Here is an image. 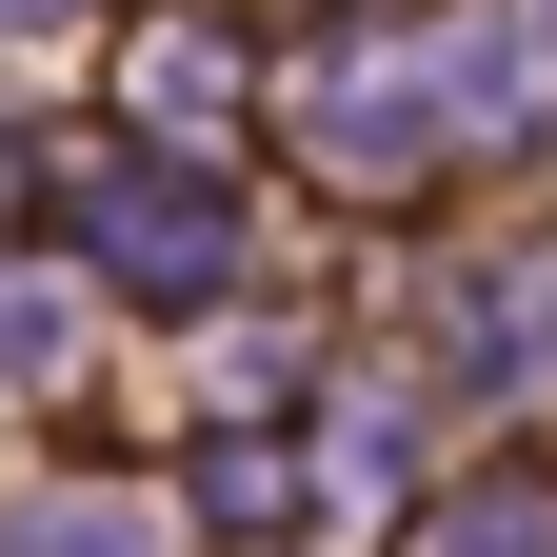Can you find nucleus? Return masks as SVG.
<instances>
[{
    "mask_svg": "<svg viewBox=\"0 0 557 557\" xmlns=\"http://www.w3.org/2000/svg\"><path fill=\"white\" fill-rule=\"evenodd\" d=\"M0 21H60V0H0Z\"/></svg>",
    "mask_w": 557,
    "mask_h": 557,
    "instance_id": "obj_4",
    "label": "nucleus"
},
{
    "mask_svg": "<svg viewBox=\"0 0 557 557\" xmlns=\"http://www.w3.org/2000/svg\"><path fill=\"white\" fill-rule=\"evenodd\" d=\"M81 259L120 278V299H220V278H239V199L180 180L160 139H100V160H81Z\"/></svg>",
    "mask_w": 557,
    "mask_h": 557,
    "instance_id": "obj_2",
    "label": "nucleus"
},
{
    "mask_svg": "<svg viewBox=\"0 0 557 557\" xmlns=\"http://www.w3.org/2000/svg\"><path fill=\"white\" fill-rule=\"evenodd\" d=\"M418 557H557V518H518V498H498V518H458V537H418Z\"/></svg>",
    "mask_w": 557,
    "mask_h": 557,
    "instance_id": "obj_3",
    "label": "nucleus"
},
{
    "mask_svg": "<svg viewBox=\"0 0 557 557\" xmlns=\"http://www.w3.org/2000/svg\"><path fill=\"white\" fill-rule=\"evenodd\" d=\"M498 120H518V40L498 21H379V40H338L299 81V139L338 180H418L438 139H498Z\"/></svg>",
    "mask_w": 557,
    "mask_h": 557,
    "instance_id": "obj_1",
    "label": "nucleus"
}]
</instances>
